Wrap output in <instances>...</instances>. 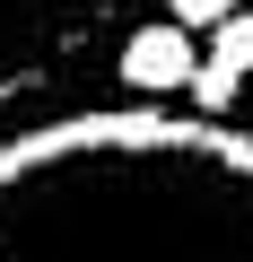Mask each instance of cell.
<instances>
[{
  "label": "cell",
  "mask_w": 253,
  "mask_h": 262,
  "mask_svg": "<svg viewBox=\"0 0 253 262\" xmlns=\"http://www.w3.org/2000/svg\"><path fill=\"white\" fill-rule=\"evenodd\" d=\"M0 262H253V149L157 114L27 131L0 149Z\"/></svg>",
  "instance_id": "cell-1"
},
{
  "label": "cell",
  "mask_w": 253,
  "mask_h": 262,
  "mask_svg": "<svg viewBox=\"0 0 253 262\" xmlns=\"http://www.w3.org/2000/svg\"><path fill=\"white\" fill-rule=\"evenodd\" d=\"M210 61H218V70H236V79H253V9H236V18H218V27H210Z\"/></svg>",
  "instance_id": "cell-4"
},
{
  "label": "cell",
  "mask_w": 253,
  "mask_h": 262,
  "mask_svg": "<svg viewBox=\"0 0 253 262\" xmlns=\"http://www.w3.org/2000/svg\"><path fill=\"white\" fill-rule=\"evenodd\" d=\"M166 9H175L192 35H201V27H218V18H236V0H166Z\"/></svg>",
  "instance_id": "cell-5"
},
{
  "label": "cell",
  "mask_w": 253,
  "mask_h": 262,
  "mask_svg": "<svg viewBox=\"0 0 253 262\" xmlns=\"http://www.w3.org/2000/svg\"><path fill=\"white\" fill-rule=\"evenodd\" d=\"M113 70H122V88H140V96H175V88H192V70H201L192 27H183V18L131 27V35H122V53H113Z\"/></svg>",
  "instance_id": "cell-3"
},
{
  "label": "cell",
  "mask_w": 253,
  "mask_h": 262,
  "mask_svg": "<svg viewBox=\"0 0 253 262\" xmlns=\"http://www.w3.org/2000/svg\"><path fill=\"white\" fill-rule=\"evenodd\" d=\"M131 0H0V114L70 88Z\"/></svg>",
  "instance_id": "cell-2"
}]
</instances>
